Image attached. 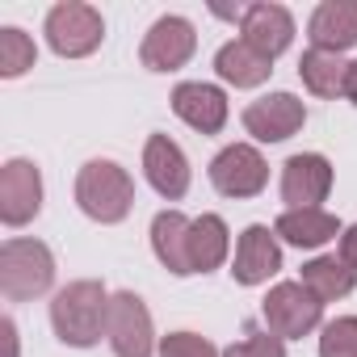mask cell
<instances>
[{"mask_svg":"<svg viewBox=\"0 0 357 357\" xmlns=\"http://www.w3.org/2000/svg\"><path fill=\"white\" fill-rule=\"evenodd\" d=\"M34 59H38V47H34V38L26 30L0 26V76L17 80V76H26L34 68Z\"/></svg>","mask_w":357,"mask_h":357,"instance_id":"cell-23","label":"cell"},{"mask_svg":"<svg viewBox=\"0 0 357 357\" xmlns=\"http://www.w3.org/2000/svg\"><path fill=\"white\" fill-rule=\"evenodd\" d=\"M278 269H282V240H278V231H269L265 223L244 227L240 240H236L231 278L240 286H265Z\"/></svg>","mask_w":357,"mask_h":357,"instance_id":"cell-14","label":"cell"},{"mask_svg":"<svg viewBox=\"0 0 357 357\" xmlns=\"http://www.w3.org/2000/svg\"><path fill=\"white\" fill-rule=\"evenodd\" d=\"M43 215V172L34 160H5L0 168V223L26 227Z\"/></svg>","mask_w":357,"mask_h":357,"instance_id":"cell-9","label":"cell"},{"mask_svg":"<svg viewBox=\"0 0 357 357\" xmlns=\"http://www.w3.org/2000/svg\"><path fill=\"white\" fill-rule=\"evenodd\" d=\"M307 126V105L294 93H265L244 105V130L257 143H286Z\"/></svg>","mask_w":357,"mask_h":357,"instance_id":"cell-12","label":"cell"},{"mask_svg":"<svg viewBox=\"0 0 357 357\" xmlns=\"http://www.w3.org/2000/svg\"><path fill=\"white\" fill-rule=\"evenodd\" d=\"M319 357H357V315H336L319 328Z\"/></svg>","mask_w":357,"mask_h":357,"instance_id":"cell-24","label":"cell"},{"mask_svg":"<svg viewBox=\"0 0 357 357\" xmlns=\"http://www.w3.org/2000/svg\"><path fill=\"white\" fill-rule=\"evenodd\" d=\"M105 340L114 344L118 357H151L160 349L151 311L135 290H118L109 298V319H105Z\"/></svg>","mask_w":357,"mask_h":357,"instance_id":"cell-7","label":"cell"},{"mask_svg":"<svg viewBox=\"0 0 357 357\" xmlns=\"http://www.w3.org/2000/svg\"><path fill=\"white\" fill-rule=\"evenodd\" d=\"M211 185L223 198H257L269 185V164L252 143H227L215 160H211Z\"/></svg>","mask_w":357,"mask_h":357,"instance_id":"cell-8","label":"cell"},{"mask_svg":"<svg viewBox=\"0 0 357 357\" xmlns=\"http://www.w3.org/2000/svg\"><path fill=\"white\" fill-rule=\"evenodd\" d=\"M307 38L315 51H332V55H344L349 47H357V0H324V5H315L307 22Z\"/></svg>","mask_w":357,"mask_h":357,"instance_id":"cell-16","label":"cell"},{"mask_svg":"<svg viewBox=\"0 0 357 357\" xmlns=\"http://www.w3.org/2000/svg\"><path fill=\"white\" fill-rule=\"evenodd\" d=\"M278 240L290 244V248H324L332 240H340V219L324 206H307V211H282L278 223H273Z\"/></svg>","mask_w":357,"mask_h":357,"instance_id":"cell-18","label":"cell"},{"mask_svg":"<svg viewBox=\"0 0 357 357\" xmlns=\"http://www.w3.org/2000/svg\"><path fill=\"white\" fill-rule=\"evenodd\" d=\"M240 38L252 51H261L265 59H278L294 43V17H290L286 5H269V0H261V5H244Z\"/></svg>","mask_w":357,"mask_h":357,"instance_id":"cell-15","label":"cell"},{"mask_svg":"<svg viewBox=\"0 0 357 357\" xmlns=\"http://www.w3.org/2000/svg\"><path fill=\"white\" fill-rule=\"evenodd\" d=\"M344 101L357 105V59L349 63V76H344Z\"/></svg>","mask_w":357,"mask_h":357,"instance_id":"cell-29","label":"cell"},{"mask_svg":"<svg viewBox=\"0 0 357 357\" xmlns=\"http://www.w3.org/2000/svg\"><path fill=\"white\" fill-rule=\"evenodd\" d=\"M109 290L93 278L68 282L63 290H55L51 298V328L63 344L72 349H93L105 336V319H109Z\"/></svg>","mask_w":357,"mask_h":357,"instance_id":"cell-1","label":"cell"},{"mask_svg":"<svg viewBox=\"0 0 357 357\" xmlns=\"http://www.w3.org/2000/svg\"><path fill=\"white\" fill-rule=\"evenodd\" d=\"M261 315H265V328L282 340H298V336H311L319 324H324V303L303 286V282H278L265 303H261Z\"/></svg>","mask_w":357,"mask_h":357,"instance_id":"cell-5","label":"cell"},{"mask_svg":"<svg viewBox=\"0 0 357 357\" xmlns=\"http://www.w3.org/2000/svg\"><path fill=\"white\" fill-rule=\"evenodd\" d=\"M76 206L93 223H101V227L122 223L130 215V206H135V181H130V172L118 160H89L76 172Z\"/></svg>","mask_w":357,"mask_h":357,"instance_id":"cell-2","label":"cell"},{"mask_svg":"<svg viewBox=\"0 0 357 357\" xmlns=\"http://www.w3.org/2000/svg\"><path fill=\"white\" fill-rule=\"evenodd\" d=\"M172 114L185 126H194L198 135H219L227 126V118H231V105H227V93L219 84L181 80L172 89Z\"/></svg>","mask_w":357,"mask_h":357,"instance_id":"cell-13","label":"cell"},{"mask_svg":"<svg viewBox=\"0 0 357 357\" xmlns=\"http://www.w3.org/2000/svg\"><path fill=\"white\" fill-rule=\"evenodd\" d=\"M43 34H47V47L59 59H84L101 47L105 17H101V9L84 5V0H59L43 22Z\"/></svg>","mask_w":357,"mask_h":357,"instance_id":"cell-4","label":"cell"},{"mask_svg":"<svg viewBox=\"0 0 357 357\" xmlns=\"http://www.w3.org/2000/svg\"><path fill=\"white\" fill-rule=\"evenodd\" d=\"M332 160L319 155V151H298L282 164V202L286 211H307V206H319L328 202L332 194Z\"/></svg>","mask_w":357,"mask_h":357,"instance_id":"cell-10","label":"cell"},{"mask_svg":"<svg viewBox=\"0 0 357 357\" xmlns=\"http://www.w3.org/2000/svg\"><path fill=\"white\" fill-rule=\"evenodd\" d=\"M336 257L357 269V223H349V227L340 231V252H336Z\"/></svg>","mask_w":357,"mask_h":357,"instance_id":"cell-27","label":"cell"},{"mask_svg":"<svg viewBox=\"0 0 357 357\" xmlns=\"http://www.w3.org/2000/svg\"><path fill=\"white\" fill-rule=\"evenodd\" d=\"M215 72L223 84L231 89H261L273 72V59H265L261 51H252L244 38H231L215 51Z\"/></svg>","mask_w":357,"mask_h":357,"instance_id":"cell-19","label":"cell"},{"mask_svg":"<svg viewBox=\"0 0 357 357\" xmlns=\"http://www.w3.org/2000/svg\"><path fill=\"white\" fill-rule=\"evenodd\" d=\"M344 76H349V63L340 59V55H332V51H303V59H298V80H303V89L307 93H315V97H324V101H336V97H344Z\"/></svg>","mask_w":357,"mask_h":357,"instance_id":"cell-22","label":"cell"},{"mask_svg":"<svg viewBox=\"0 0 357 357\" xmlns=\"http://www.w3.org/2000/svg\"><path fill=\"white\" fill-rule=\"evenodd\" d=\"M319 303H336V298H349L353 290H357V269L353 265H344L336 252H328V257H311L307 265H303V278H298Z\"/></svg>","mask_w":357,"mask_h":357,"instance_id":"cell-20","label":"cell"},{"mask_svg":"<svg viewBox=\"0 0 357 357\" xmlns=\"http://www.w3.org/2000/svg\"><path fill=\"white\" fill-rule=\"evenodd\" d=\"M0 332H5V344H9V357H17V324L5 315L0 319Z\"/></svg>","mask_w":357,"mask_h":357,"instance_id":"cell-28","label":"cell"},{"mask_svg":"<svg viewBox=\"0 0 357 357\" xmlns=\"http://www.w3.org/2000/svg\"><path fill=\"white\" fill-rule=\"evenodd\" d=\"M231 252V231L219 215H198L190 227V265L194 273H211L227 261Z\"/></svg>","mask_w":357,"mask_h":357,"instance_id":"cell-21","label":"cell"},{"mask_svg":"<svg viewBox=\"0 0 357 357\" xmlns=\"http://www.w3.org/2000/svg\"><path fill=\"white\" fill-rule=\"evenodd\" d=\"M55 286V252L43 240L9 236L0 244V294L9 303H30Z\"/></svg>","mask_w":357,"mask_h":357,"instance_id":"cell-3","label":"cell"},{"mask_svg":"<svg viewBox=\"0 0 357 357\" xmlns=\"http://www.w3.org/2000/svg\"><path fill=\"white\" fill-rule=\"evenodd\" d=\"M143 176L164 202H181L190 194V181H194L181 143L168 139V135H147V143H143Z\"/></svg>","mask_w":357,"mask_h":357,"instance_id":"cell-11","label":"cell"},{"mask_svg":"<svg viewBox=\"0 0 357 357\" xmlns=\"http://www.w3.org/2000/svg\"><path fill=\"white\" fill-rule=\"evenodd\" d=\"M198 51V30L190 17L181 13H164L151 22V30L143 34V47H139V63L147 72H181Z\"/></svg>","mask_w":357,"mask_h":357,"instance_id":"cell-6","label":"cell"},{"mask_svg":"<svg viewBox=\"0 0 357 357\" xmlns=\"http://www.w3.org/2000/svg\"><path fill=\"white\" fill-rule=\"evenodd\" d=\"M223 357H286V340L273 332H252L223 349Z\"/></svg>","mask_w":357,"mask_h":357,"instance_id":"cell-26","label":"cell"},{"mask_svg":"<svg viewBox=\"0 0 357 357\" xmlns=\"http://www.w3.org/2000/svg\"><path fill=\"white\" fill-rule=\"evenodd\" d=\"M160 357H223L206 336H198V332H168V336H160V349H155Z\"/></svg>","mask_w":357,"mask_h":357,"instance_id":"cell-25","label":"cell"},{"mask_svg":"<svg viewBox=\"0 0 357 357\" xmlns=\"http://www.w3.org/2000/svg\"><path fill=\"white\" fill-rule=\"evenodd\" d=\"M190 227H194V219H185L181 211H160L151 219V252L172 278L194 273V265H190Z\"/></svg>","mask_w":357,"mask_h":357,"instance_id":"cell-17","label":"cell"}]
</instances>
